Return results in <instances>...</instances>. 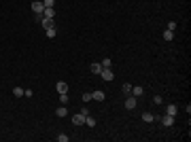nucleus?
Segmentation results:
<instances>
[{
	"mask_svg": "<svg viewBox=\"0 0 191 142\" xmlns=\"http://www.w3.org/2000/svg\"><path fill=\"white\" fill-rule=\"evenodd\" d=\"M159 117H155V115H151V112H144L142 115V121H146V123H153V121H157Z\"/></svg>",
	"mask_w": 191,
	"mask_h": 142,
	"instance_id": "10",
	"label": "nucleus"
},
{
	"mask_svg": "<svg viewBox=\"0 0 191 142\" xmlns=\"http://www.w3.org/2000/svg\"><path fill=\"white\" fill-rule=\"evenodd\" d=\"M89 70H92L94 74H100V72H102V64H98V62H94V64L89 66Z\"/></svg>",
	"mask_w": 191,
	"mask_h": 142,
	"instance_id": "11",
	"label": "nucleus"
},
{
	"mask_svg": "<svg viewBox=\"0 0 191 142\" xmlns=\"http://www.w3.org/2000/svg\"><path fill=\"white\" fill-rule=\"evenodd\" d=\"M123 94H132V85H130V83H125V85H123Z\"/></svg>",
	"mask_w": 191,
	"mask_h": 142,
	"instance_id": "22",
	"label": "nucleus"
},
{
	"mask_svg": "<svg viewBox=\"0 0 191 142\" xmlns=\"http://www.w3.org/2000/svg\"><path fill=\"white\" fill-rule=\"evenodd\" d=\"M57 142H68V136H66V134H59V136H57Z\"/></svg>",
	"mask_w": 191,
	"mask_h": 142,
	"instance_id": "23",
	"label": "nucleus"
},
{
	"mask_svg": "<svg viewBox=\"0 0 191 142\" xmlns=\"http://www.w3.org/2000/svg\"><path fill=\"white\" fill-rule=\"evenodd\" d=\"M104 98H106L104 91H94V94H92V100H98V102H104Z\"/></svg>",
	"mask_w": 191,
	"mask_h": 142,
	"instance_id": "13",
	"label": "nucleus"
},
{
	"mask_svg": "<svg viewBox=\"0 0 191 142\" xmlns=\"http://www.w3.org/2000/svg\"><path fill=\"white\" fill-rule=\"evenodd\" d=\"M166 30H172V32H174V30H176V21H170V23H168V28H166Z\"/></svg>",
	"mask_w": 191,
	"mask_h": 142,
	"instance_id": "24",
	"label": "nucleus"
},
{
	"mask_svg": "<svg viewBox=\"0 0 191 142\" xmlns=\"http://www.w3.org/2000/svg\"><path fill=\"white\" fill-rule=\"evenodd\" d=\"M142 94H144L142 85H132V95H134V98H140Z\"/></svg>",
	"mask_w": 191,
	"mask_h": 142,
	"instance_id": "7",
	"label": "nucleus"
},
{
	"mask_svg": "<svg viewBox=\"0 0 191 142\" xmlns=\"http://www.w3.org/2000/svg\"><path fill=\"white\" fill-rule=\"evenodd\" d=\"M32 11H34V15H43V11H45L43 0H34V2H32Z\"/></svg>",
	"mask_w": 191,
	"mask_h": 142,
	"instance_id": "1",
	"label": "nucleus"
},
{
	"mask_svg": "<svg viewBox=\"0 0 191 142\" xmlns=\"http://www.w3.org/2000/svg\"><path fill=\"white\" fill-rule=\"evenodd\" d=\"M55 87H57V91H59V94H68V83H66V81H57V83H55Z\"/></svg>",
	"mask_w": 191,
	"mask_h": 142,
	"instance_id": "6",
	"label": "nucleus"
},
{
	"mask_svg": "<svg viewBox=\"0 0 191 142\" xmlns=\"http://www.w3.org/2000/svg\"><path fill=\"white\" fill-rule=\"evenodd\" d=\"M23 91H26L23 87H15V89H13V95H15V98H21V95H23Z\"/></svg>",
	"mask_w": 191,
	"mask_h": 142,
	"instance_id": "17",
	"label": "nucleus"
},
{
	"mask_svg": "<svg viewBox=\"0 0 191 142\" xmlns=\"http://www.w3.org/2000/svg\"><path fill=\"white\" fill-rule=\"evenodd\" d=\"M55 115H57V117H68V108H66V106L62 104V106H59V108L55 110Z\"/></svg>",
	"mask_w": 191,
	"mask_h": 142,
	"instance_id": "12",
	"label": "nucleus"
},
{
	"mask_svg": "<svg viewBox=\"0 0 191 142\" xmlns=\"http://www.w3.org/2000/svg\"><path fill=\"white\" fill-rule=\"evenodd\" d=\"M92 100V94H83V102H89Z\"/></svg>",
	"mask_w": 191,
	"mask_h": 142,
	"instance_id": "26",
	"label": "nucleus"
},
{
	"mask_svg": "<svg viewBox=\"0 0 191 142\" xmlns=\"http://www.w3.org/2000/svg\"><path fill=\"white\" fill-rule=\"evenodd\" d=\"M176 112H178V106H176V104H168V108H166V115H172V117H176Z\"/></svg>",
	"mask_w": 191,
	"mask_h": 142,
	"instance_id": "9",
	"label": "nucleus"
},
{
	"mask_svg": "<svg viewBox=\"0 0 191 142\" xmlns=\"http://www.w3.org/2000/svg\"><path fill=\"white\" fill-rule=\"evenodd\" d=\"M110 66H113L110 57H104V59H102V68H110Z\"/></svg>",
	"mask_w": 191,
	"mask_h": 142,
	"instance_id": "18",
	"label": "nucleus"
},
{
	"mask_svg": "<svg viewBox=\"0 0 191 142\" xmlns=\"http://www.w3.org/2000/svg\"><path fill=\"white\" fill-rule=\"evenodd\" d=\"M43 4H45V9H53L55 0H43Z\"/></svg>",
	"mask_w": 191,
	"mask_h": 142,
	"instance_id": "21",
	"label": "nucleus"
},
{
	"mask_svg": "<svg viewBox=\"0 0 191 142\" xmlns=\"http://www.w3.org/2000/svg\"><path fill=\"white\" fill-rule=\"evenodd\" d=\"M45 32H47V36H49V38H55V34H57V32H55V28H47Z\"/></svg>",
	"mask_w": 191,
	"mask_h": 142,
	"instance_id": "19",
	"label": "nucleus"
},
{
	"mask_svg": "<svg viewBox=\"0 0 191 142\" xmlns=\"http://www.w3.org/2000/svg\"><path fill=\"white\" fill-rule=\"evenodd\" d=\"M59 102L66 106V104H68V94H59Z\"/></svg>",
	"mask_w": 191,
	"mask_h": 142,
	"instance_id": "20",
	"label": "nucleus"
},
{
	"mask_svg": "<svg viewBox=\"0 0 191 142\" xmlns=\"http://www.w3.org/2000/svg\"><path fill=\"white\" fill-rule=\"evenodd\" d=\"M161 125H164V127H172V125H174V117H172V115L161 117Z\"/></svg>",
	"mask_w": 191,
	"mask_h": 142,
	"instance_id": "4",
	"label": "nucleus"
},
{
	"mask_svg": "<svg viewBox=\"0 0 191 142\" xmlns=\"http://www.w3.org/2000/svg\"><path fill=\"white\" fill-rule=\"evenodd\" d=\"M43 17H51V19H53V17H55V11H53V9H45V11H43Z\"/></svg>",
	"mask_w": 191,
	"mask_h": 142,
	"instance_id": "15",
	"label": "nucleus"
},
{
	"mask_svg": "<svg viewBox=\"0 0 191 142\" xmlns=\"http://www.w3.org/2000/svg\"><path fill=\"white\" fill-rule=\"evenodd\" d=\"M153 102H155V104H161L164 100H161V95H155V98H153Z\"/></svg>",
	"mask_w": 191,
	"mask_h": 142,
	"instance_id": "25",
	"label": "nucleus"
},
{
	"mask_svg": "<svg viewBox=\"0 0 191 142\" xmlns=\"http://www.w3.org/2000/svg\"><path fill=\"white\" fill-rule=\"evenodd\" d=\"M85 125H87V127H96V119H92V117L87 115V117H85Z\"/></svg>",
	"mask_w": 191,
	"mask_h": 142,
	"instance_id": "16",
	"label": "nucleus"
},
{
	"mask_svg": "<svg viewBox=\"0 0 191 142\" xmlns=\"http://www.w3.org/2000/svg\"><path fill=\"white\" fill-rule=\"evenodd\" d=\"M41 26H43L45 30H47V28H55V23H53L51 17H43V19H41Z\"/></svg>",
	"mask_w": 191,
	"mask_h": 142,
	"instance_id": "8",
	"label": "nucleus"
},
{
	"mask_svg": "<svg viewBox=\"0 0 191 142\" xmlns=\"http://www.w3.org/2000/svg\"><path fill=\"white\" fill-rule=\"evenodd\" d=\"M125 108H128V110H134V108H136V98L132 94L128 95V100H125Z\"/></svg>",
	"mask_w": 191,
	"mask_h": 142,
	"instance_id": "5",
	"label": "nucleus"
},
{
	"mask_svg": "<svg viewBox=\"0 0 191 142\" xmlns=\"http://www.w3.org/2000/svg\"><path fill=\"white\" fill-rule=\"evenodd\" d=\"M172 38H174V32H172V30H166V32H164V41H168V43H170Z\"/></svg>",
	"mask_w": 191,
	"mask_h": 142,
	"instance_id": "14",
	"label": "nucleus"
},
{
	"mask_svg": "<svg viewBox=\"0 0 191 142\" xmlns=\"http://www.w3.org/2000/svg\"><path fill=\"white\" fill-rule=\"evenodd\" d=\"M72 123H74V125H85V115H83V112H77V115L72 117Z\"/></svg>",
	"mask_w": 191,
	"mask_h": 142,
	"instance_id": "3",
	"label": "nucleus"
},
{
	"mask_svg": "<svg viewBox=\"0 0 191 142\" xmlns=\"http://www.w3.org/2000/svg\"><path fill=\"white\" fill-rule=\"evenodd\" d=\"M100 76H102L104 81H113V79H115V74H113V70H110V68H102Z\"/></svg>",
	"mask_w": 191,
	"mask_h": 142,
	"instance_id": "2",
	"label": "nucleus"
}]
</instances>
